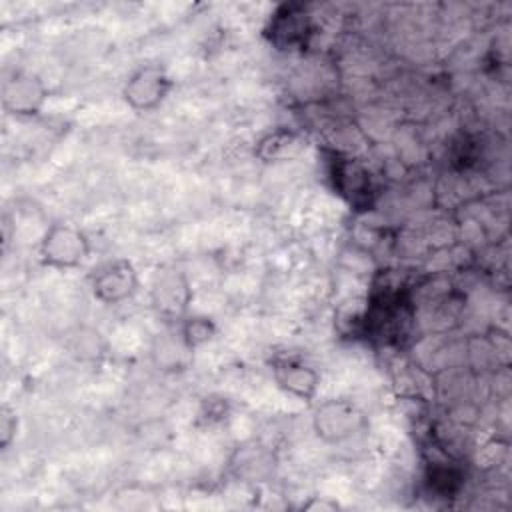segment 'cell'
Wrapping results in <instances>:
<instances>
[{
  "instance_id": "obj_1",
  "label": "cell",
  "mask_w": 512,
  "mask_h": 512,
  "mask_svg": "<svg viewBox=\"0 0 512 512\" xmlns=\"http://www.w3.org/2000/svg\"><path fill=\"white\" fill-rule=\"evenodd\" d=\"M92 254L90 236L72 222H52L38 242V258L46 268L68 272L80 268Z\"/></svg>"
},
{
  "instance_id": "obj_2",
  "label": "cell",
  "mask_w": 512,
  "mask_h": 512,
  "mask_svg": "<svg viewBox=\"0 0 512 512\" xmlns=\"http://www.w3.org/2000/svg\"><path fill=\"white\" fill-rule=\"evenodd\" d=\"M368 428V416L350 398H328L316 402L312 412V430L318 440L330 446L346 444L362 436Z\"/></svg>"
},
{
  "instance_id": "obj_3",
  "label": "cell",
  "mask_w": 512,
  "mask_h": 512,
  "mask_svg": "<svg viewBox=\"0 0 512 512\" xmlns=\"http://www.w3.org/2000/svg\"><path fill=\"white\" fill-rule=\"evenodd\" d=\"M174 90V80L162 64H140L122 84V100L134 112L158 110Z\"/></svg>"
},
{
  "instance_id": "obj_4",
  "label": "cell",
  "mask_w": 512,
  "mask_h": 512,
  "mask_svg": "<svg viewBox=\"0 0 512 512\" xmlns=\"http://www.w3.org/2000/svg\"><path fill=\"white\" fill-rule=\"evenodd\" d=\"M48 86L44 80L28 70H12L4 76L0 88L2 110L18 120H32L40 116L48 102Z\"/></svg>"
},
{
  "instance_id": "obj_5",
  "label": "cell",
  "mask_w": 512,
  "mask_h": 512,
  "mask_svg": "<svg viewBox=\"0 0 512 512\" xmlns=\"http://www.w3.org/2000/svg\"><path fill=\"white\" fill-rule=\"evenodd\" d=\"M88 282L94 300L104 306H120L132 300L140 288L138 270L128 258H110L100 262L92 270Z\"/></svg>"
},
{
  "instance_id": "obj_6",
  "label": "cell",
  "mask_w": 512,
  "mask_h": 512,
  "mask_svg": "<svg viewBox=\"0 0 512 512\" xmlns=\"http://www.w3.org/2000/svg\"><path fill=\"white\" fill-rule=\"evenodd\" d=\"M270 374L274 384L290 398L314 404L320 392L322 376L314 364L296 354H278L270 362Z\"/></svg>"
},
{
  "instance_id": "obj_7",
  "label": "cell",
  "mask_w": 512,
  "mask_h": 512,
  "mask_svg": "<svg viewBox=\"0 0 512 512\" xmlns=\"http://www.w3.org/2000/svg\"><path fill=\"white\" fill-rule=\"evenodd\" d=\"M150 302L158 316L178 324L190 314L192 288L188 276L178 268H162L154 274L150 286Z\"/></svg>"
},
{
  "instance_id": "obj_8",
  "label": "cell",
  "mask_w": 512,
  "mask_h": 512,
  "mask_svg": "<svg viewBox=\"0 0 512 512\" xmlns=\"http://www.w3.org/2000/svg\"><path fill=\"white\" fill-rule=\"evenodd\" d=\"M334 192L348 202L350 208H368L374 196V180L370 170L356 158L334 154L328 168Z\"/></svg>"
},
{
  "instance_id": "obj_9",
  "label": "cell",
  "mask_w": 512,
  "mask_h": 512,
  "mask_svg": "<svg viewBox=\"0 0 512 512\" xmlns=\"http://www.w3.org/2000/svg\"><path fill=\"white\" fill-rule=\"evenodd\" d=\"M314 22L302 4H282L266 24V36L278 50H298L308 46Z\"/></svg>"
},
{
  "instance_id": "obj_10",
  "label": "cell",
  "mask_w": 512,
  "mask_h": 512,
  "mask_svg": "<svg viewBox=\"0 0 512 512\" xmlns=\"http://www.w3.org/2000/svg\"><path fill=\"white\" fill-rule=\"evenodd\" d=\"M306 150V140L292 128H276L264 134L254 148V154L266 164L290 162Z\"/></svg>"
},
{
  "instance_id": "obj_11",
  "label": "cell",
  "mask_w": 512,
  "mask_h": 512,
  "mask_svg": "<svg viewBox=\"0 0 512 512\" xmlns=\"http://www.w3.org/2000/svg\"><path fill=\"white\" fill-rule=\"evenodd\" d=\"M194 350L184 342L178 328L174 326L172 332L164 334L160 344L154 348L156 364L162 370H182L188 366V360L192 358Z\"/></svg>"
},
{
  "instance_id": "obj_12",
  "label": "cell",
  "mask_w": 512,
  "mask_h": 512,
  "mask_svg": "<svg viewBox=\"0 0 512 512\" xmlns=\"http://www.w3.org/2000/svg\"><path fill=\"white\" fill-rule=\"evenodd\" d=\"M174 326L178 328L180 336L184 338V342L192 350H196V348L204 346L206 342H210L216 336V332H218L214 320L210 316H204V314H188V316H184Z\"/></svg>"
},
{
  "instance_id": "obj_13",
  "label": "cell",
  "mask_w": 512,
  "mask_h": 512,
  "mask_svg": "<svg viewBox=\"0 0 512 512\" xmlns=\"http://www.w3.org/2000/svg\"><path fill=\"white\" fill-rule=\"evenodd\" d=\"M18 428H20V422H18V414L16 410H12L10 406H2L0 410V446L2 450H8L16 436H18Z\"/></svg>"
}]
</instances>
